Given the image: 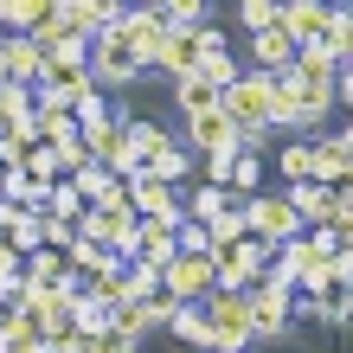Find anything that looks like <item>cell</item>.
Masks as SVG:
<instances>
[{
  "label": "cell",
  "instance_id": "43",
  "mask_svg": "<svg viewBox=\"0 0 353 353\" xmlns=\"http://www.w3.org/2000/svg\"><path fill=\"white\" fill-rule=\"evenodd\" d=\"M0 205H7V199H0Z\"/></svg>",
  "mask_w": 353,
  "mask_h": 353
},
{
  "label": "cell",
  "instance_id": "1",
  "mask_svg": "<svg viewBox=\"0 0 353 353\" xmlns=\"http://www.w3.org/2000/svg\"><path fill=\"white\" fill-rule=\"evenodd\" d=\"M327 110H334L327 77H296V71H276V77H270V129H283V135H315Z\"/></svg>",
  "mask_w": 353,
  "mask_h": 353
},
{
  "label": "cell",
  "instance_id": "27",
  "mask_svg": "<svg viewBox=\"0 0 353 353\" xmlns=\"http://www.w3.org/2000/svg\"><path fill=\"white\" fill-rule=\"evenodd\" d=\"M58 0H0V32H26L32 19H46Z\"/></svg>",
  "mask_w": 353,
  "mask_h": 353
},
{
  "label": "cell",
  "instance_id": "34",
  "mask_svg": "<svg viewBox=\"0 0 353 353\" xmlns=\"http://www.w3.org/2000/svg\"><path fill=\"white\" fill-rule=\"evenodd\" d=\"M19 168H26L39 186H52V180H65V174H58V148H52V141H32V148H26V161H19Z\"/></svg>",
  "mask_w": 353,
  "mask_h": 353
},
{
  "label": "cell",
  "instance_id": "36",
  "mask_svg": "<svg viewBox=\"0 0 353 353\" xmlns=\"http://www.w3.org/2000/svg\"><path fill=\"white\" fill-rule=\"evenodd\" d=\"M65 180H71V186H77V193H84V205H90V199H97V193H103V186H110L116 174H110V168H103V161H84V168H77V174H65Z\"/></svg>",
  "mask_w": 353,
  "mask_h": 353
},
{
  "label": "cell",
  "instance_id": "9",
  "mask_svg": "<svg viewBox=\"0 0 353 353\" xmlns=\"http://www.w3.org/2000/svg\"><path fill=\"white\" fill-rule=\"evenodd\" d=\"M205 32H212V19H180V26H168V39H161V58H154V71H168V77L199 71Z\"/></svg>",
  "mask_w": 353,
  "mask_h": 353
},
{
  "label": "cell",
  "instance_id": "18",
  "mask_svg": "<svg viewBox=\"0 0 353 353\" xmlns=\"http://www.w3.org/2000/svg\"><path fill=\"white\" fill-rule=\"evenodd\" d=\"M65 283H77L71 263H65V251H52V244L26 251V283H19V289H65Z\"/></svg>",
  "mask_w": 353,
  "mask_h": 353
},
{
  "label": "cell",
  "instance_id": "11",
  "mask_svg": "<svg viewBox=\"0 0 353 353\" xmlns=\"http://www.w3.org/2000/svg\"><path fill=\"white\" fill-rule=\"evenodd\" d=\"M116 32H122V46L135 52V65H141V71H154V58H161V39H168V19H161V13H148V7H122Z\"/></svg>",
  "mask_w": 353,
  "mask_h": 353
},
{
  "label": "cell",
  "instance_id": "5",
  "mask_svg": "<svg viewBox=\"0 0 353 353\" xmlns=\"http://www.w3.org/2000/svg\"><path fill=\"white\" fill-rule=\"evenodd\" d=\"M84 65H90V84H97V90H129L135 77H141V65H135V52L122 46V32H116V26H103V32L90 39V52H84Z\"/></svg>",
  "mask_w": 353,
  "mask_h": 353
},
{
  "label": "cell",
  "instance_id": "41",
  "mask_svg": "<svg viewBox=\"0 0 353 353\" xmlns=\"http://www.w3.org/2000/svg\"><path fill=\"white\" fill-rule=\"evenodd\" d=\"M0 321H7V302H0Z\"/></svg>",
  "mask_w": 353,
  "mask_h": 353
},
{
  "label": "cell",
  "instance_id": "21",
  "mask_svg": "<svg viewBox=\"0 0 353 353\" xmlns=\"http://www.w3.org/2000/svg\"><path fill=\"white\" fill-rule=\"evenodd\" d=\"M0 347H13V353H39V347H46L39 321H32L19 302H7V321H0Z\"/></svg>",
  "mask_w": 353,
  "mask_h": 353
},
{
  "label": "cell",
  "instance_id": "31",
  "mask_svg": "<svg viewBox=\"0 0 353 353\" xmlns=\"http://www.w3.org/2000/svg\"><path fill=\"white\" fill-rule=\"evenodd\" d=\"M71 116H77V129H97V122H116V103H110V90H84L71 103Z\"/></svg>",
  "mask_w": 353,
  "mask_h": 353
},
{
  "label": "cell",
  "instance_id": "35",
  "mask_svg": "<svg viewBox=\"0 0 353 353\" xmlns=\"http://www.w3.org/2000/svg\"><path fill=\"white\" fill-rule=\"evenodd\" d=\"M276 174L283 180H308V135H296L289 148H276Z\"/></svg>",
  "mask_w": 353,
  "mask_h": 353
},
{
  "label": "cell",
  "instance_id": "4",
  "mask_svg": "<svg viewBox=\"0 0 353 353\" xmlns=\"http://www.w3.org/2000/svg\"><path fill=\"white\" fill-rule=\"evenodd\" d=\"M238 212H244V232H251L257 244H270V251L302 232V219L289 212V199H283V193H244V199H238Z\"/></svg>",
  "mask_w": 353,
  "mask_h": 353
},
{
  "label": "cell",
  "instance_id": "2",
  "mask_svg": "<svg viewBox=\"0 0 353 353\" xmlns=\"http://www.w3.org/2000/svg\"><path fill=\"white\" fill-rule=\"evenodd\" d=\"M199 308H205V353H251V347H257L244 289H212Z\"/></svg>",
  "mask_w": 353,
  "mask_h": 353
},
{
  "label": "cell",
  "instance_id": "17",
  "mask_svg": "<svg viewBox=\"0 0 353 353\" xmlns=\"http://www.w3.org/2000/svg\"><path fill=\"white\" fill-rule=\"evenodd\" d=\"M289 58H296V39H289L283 26H263V32H251V71H289Z\"/></svg>",
  "mask_w": 353,
  "mask_h": 353
},
{
  "label": "cell",
  "instance_id": "16",
  "mask_svg": "<svg viewBox=\"0 0 353 353\" xmlns=\"http://www.w3.org/2000/svg\"><path fill=\"white\" fill-rule=\"evenodd\" d=\"M327 7H334V0H276V26L302 46V39H315L327 26Z\"/></svg>",
  "mask_w": 353,
  "mask_h": 353
},
{
  "label": "cell",
  "instance_id": "3",
  "mask_svg": "<svg viewBox=\"0 0 353 353\" xmlns=\"http://www.w3.org/2000/svg\"><path fill=\"white\" fill-rule=\"evenodd\" d=\"M219 110L232 116V129H270V71L244 65L232 84L219 90Z\"/></svg>",
  "mask_w": 353,
  "mask_h": 353
},
{
  "label": "cell",
  "instance_id": "22",
  "mask_svg": "<svg viewBox=\"0 0 353 353\" xmlns=\"http://www.w3.org/2000/svg\"><path fill=\"white\" fill-rule=\"evenodd\" d=\"M186 168H193V148H186L180 135H161V148L148 154V174H161L168 186H180V180H186Z\"/></svg>",
  "mask_w": 353,
  "mask_h": 353
},
{
  "label": "cell",
  "instance_id": "19",
  "mask_svg": "<svg viewBox=\"0 0 353 353\" xmlns=\"http://www.w3.org/2000/svg\"><path fill=\"white\" fill-rule=\"evenodd\" d=\"M39 71H46V52H39L26 32H7V77L32 90V84H39Z\"/></svg>",
  "mask_w": 353,
  "mask_h": 353
},
{
  "label": "cell",
  "instance_id": "39",
  "mask_svg": "<svg viewBox=\"0 0 353 353\" xmlns=\"http://www.w3.org/2000/svg\"><path fill=\"white\" fill-rule=\"evenodd\" d=\"M168 19L180 26V19H205V0H168Z\"/></svg>",
  "mask_w": 353,
  "mask_h": 353
},
{
  "label": "cell",
  "instance_id": "26",
  "mask_svg": "<svg viewBox=\"0 0 353 353\" xmlns=\"http://www.w3.org/2000/svg\"><path fill=\"white\" fill-rule=\"evenodd\" d=\"M77 212H84V193L71 180H52L46 199H39V219H77Z\"/></svg>",
  "mask_w": 353,
  "mask_h": 353
},
{
  "label": "cell",
  "instance_id": "8",
  "mask_svg": "<svg viewBox=\"0 0 353 353\" xmlns=\"http://www.w3.org/2000/svg\"><path fill=\"white\" fill-rule=\"evenodd\" d=\"M122 193H129V205H135L141 219H161V225H180V219H186L180 186H168V180H161V174H148V168L122 180Z\"/></svg>",
  "mask_w": 353,
  "mask_h": 353
},
{
  "label": "cell",
  "instance_id": "28",
  "mask_svg": "<svg viewBox=\"0 0 353 353\" xmlns=\"http://www.w3.org/2000/svg\"><path fill=\"white\" fill-rule=\"evenodd\" d=\"M168 334L186 341V347H205V308L199 302H180L174 315H168Z\"/></svg>",
  "mask_w": 353,
  "mask_h": 353
},
{
  "label": "cell",
  "instance_id": "32",
  "mask_svg": "<svg viewBox=\"0 0 353 353\" xmlns=\"http://www.w3.org/2000/svg\"><path fill=\"white\" fill-rule=\"evenodd\" d=\"M32 129H39V141H77V116L71 110H32Z\"/></svg>",
  "mask_w": 353,
  "mask_h": 353
},
{
  "label": "cell",
  "instance_id": "40",
  "mask_svg": "<svg viewBox=\"0 0 353 353\" xmlns=\"http://www.w3.org/2000/svg\"><path fill=\"white\" fill-rule=\"evenodd\" d=\"M0 84H7V32H0Z\"/></svg>",
  "mask_w": 353,
  "mask_h": 353
},
{
  "label": "cell",
  "instance_id": "13",
  "mask_svg": "<svg viewBox=\"0 0 353 353\" xmlns=\"http://www.w3.org/2000/svg\"><path fill=\"white\" fill-rule=\"evenodd\" d=\"M353 174V141L334 129V135H308V180H321V186H347Z\"/></svg>",
  "mask_w": 353,
  "mask_h": 353
},
{
  "label": "cell",
  "instance_id": "42",
  "mask_svg": "<svg viewBox=\"0 0 353 353\" xmlns=\"http://www.w3.org/2000/svg\"><path fill=\"white\" fill-rule=\"evenodd\" d=\"M0 353H13V347H0Z\"/></svg>",
  "mask_w": 353,
  "mask_h": 353
},
{
  "label": "cell",
  "instance_id": "20",
  "mask_svg": "<svg viewBox=\"0 0 353 353\" xmlns=\"http://www.w3.org/2000/svg\"><path fill=\"white\" fill-rule=\"evenodd\" d=\"M238 71H244V58H238V52H225V32L212 26V32H205V52H199V77H212V84L225 90Z\"/></svg>",
  "mask_w": 353,
  "mask_h": 353
},
{
  "label": "cell",
  "instance_id": "15",
  "mask_svg": "<svg viewBox=\"0 0 353 353\" xmlns=\"http://www.w3.org/2000/svg\"><path fill=\"white\" fill-rule=\"evenodd\" d=\"M122 7H129V0H58L52 13L65 19L77 39H97L103 26H116V19H122Z\"/></svg>",
  "mask_w": 353,
  "mask_h": 353
},
{
  "label": "cell",
  "instance_id": "23",
  "mask_svg": "<svg viewBox=\"0 0 353 353\" xmlns=\"http://www.w3.org/2000/svg\"><path fill=\"white\" fill-rule=\"evenodd\" d=\"M232 199H238L232 186H212V180H199L193 193H180V205H186V219H199V225L212 219V212H225V205H232Z\"/></svg>",
  "mask_w": 353,
  "mask_h": 353
},
{
  "label": "cell",
  "instance_id": "12",
  "mask_svg": "<svg viewBox=\"0 0 353 353\" xmlns=\"http://www.w3.org/2000/svg\"><path fill=\"white\" fill-rule=\"evenodd\" d=\"M289 296H296V289H270V283L244 289V308H251V334L257 341H283L289 334Z\"/></svg>",
  "mask_w": 353,
  "mask_h": 353
},
{
  "label": "cell",
  "instance_id": "30",
  "mask_svg": "<svg viewBox=\"0 0 353 353\" xmlns=\"http://www.w3.org/2000/svg\"><path fill=\"white\" fill-rule=\"evenodd\" d=\"M110 327H122L129 341H148V334H154V321H148V302H116V308H110Z\"/></svg>",
  "mask_w": 353,
  "mask_h": 353
},
{
  "label": "cell",
  "instance_id": "33",
  "mask_svg": "<svg viewBox=\"0 0 353 353\" xmlns=\"http://www.w3.org/2000/svg\"><path fill=\"white\" fill-rule=\"evenodd\" d=\"M232 193L244 199V193H263V154H232Z\"/></svg>",
  "mask_w": 353,
  "mask_h": 353
},
{
  "label": "cell",
  "instance_id": "37",
  "mask_svg": "<svg viewBox=\"0 0 353 353\" xmlns=\"http://www.w3.org/2000/svg\"><path fill=\"white\" fill-rule=\"evenodd\" d=\"M141 341H129V334H122V327H97V334H84V347H77V353H135Z\"/></svg>",
  "mask_w": 353,
  "mask_h": 353
},
{
  "label": "cell",
  "instance_id": "25",
  "mask_svg": "<svg viewBox=\"0 0 353 353\" xmlns=\"http://www.w3.org/2000/svg\"><path fill=\"white\" fill-rule=\"evenodd\" d=\"M315 39H321L334 58H347V52H353V13H347V0H334V7H327V26H321Z\"/></svg>",
  "mask_w": 353,
  "mask_h": 353
},
{
  "label": "cell",
  "instance_id": "10",
  "mask_svg": "<svg viewBox=\"0 0 353 353\" xmlns=\"http://www.w3.org/2000/svg\"><path fill=\"white\" fill-rule=\"evenodd\" d=\"M263 263H270V244H257V238H238V244H225V251H212L219 289H251L263 276Z\"/></svg>",
  "mask_w": 353,
  "mask_h": 353
},
{
  "label": "cell",
  "instance_id": "14",
  "mask_svg": "<svg viewBox=\"0 0 353 353\" xmlns=\"http://www.w3.org/2000/svg\"><path fill=\"white\" fill-rule=\"evenodd\" d=\"M180 141L193 154H212V148H238V129H232V116L212 103V110H193V116H186V135Z\"/></svg>",
  "mask_w": 353,
  "mask_h": 353
},
{
  "label": "cell",
  "instance_id": "7",
  "mask_svg": "<svg viewBox=\"0 0 353 353\" xmlns=\"http://www.w3.org/2000/svg\"><path fill=\"white\" fill-rule=\"evenodd\" d=\"M289 212L302 219V232L308 225H327V219H353V199H347V186H321V180H289Z\"/></svg>",
  "mask_w": 353,
  "mask_h": 353
},
{
  "label": "cell",
  "instance_id": "24",
  "mask_svg": "<svg viewBox=\"0 0 353 353\" xmlns=\"http://www.w3.org/2000/svg\"><path fill=\"white\" fill-rule=\"evenodd\" d=\"M174 103H180V116L212 110V103H219V84H212V77H199V71H186V77H174Z\"/></svg>",
  "mask_w": 353,
  "mask_h": 353
},
{
  "label": "cell",
  "instance_id": "29",
  "mask_svg": "<svg viewBox=\"0 0 353 353\" xmlns=\"http://www.w3.org/2000/svg\"><path fill=\"white\" fill-rule=\"evenodd\" d=\"M205 238H212V251H225V244H238V238H251V232H244V212H238V199L225 205V212H212V219H205Z\"/></svg>",
  "mask_w": 353,
  "mask_h": 353
},
{
  "label": "cell",
  "instance_id": "6",
  "mask_svg": "<svg viewBox=\"0 0 353 353\" xmlns=\"http://www.w3.org/2000/svg\"><path fill=\"white\" fill-rule=\"evenodd\" d=\"M161 289L180 302H205L219 289V270H212V251H174L161 263Z\"/></svg>",
  "mask_w": 353,
  "mask_h": 353
},
{
  "label": "cell",
  "instance_id": "38",
  "mask_svg": "<svg viewBox=\"0 0 353 353\" xmlns=\"http://www.w3.org/2000/svg\"><path fill=\"white\" fill-rule=\"evenodd\" d=\"M238 19L251 32H263V26H276V0H238Z\"/></svg>",
  "mask_w": 353,
  "mask_h": 353
}]
</instances>
